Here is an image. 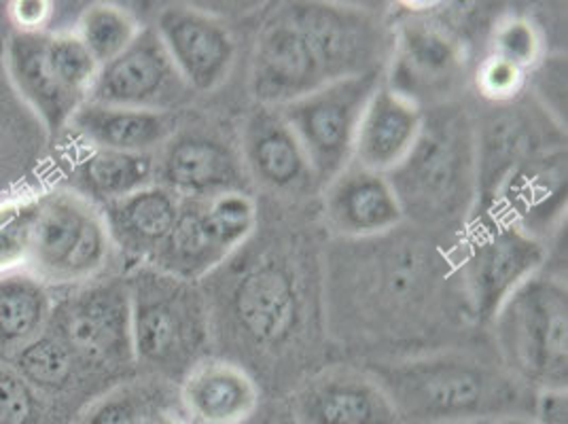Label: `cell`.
Masks as SVG:
<instances>
[{
	"mask_svg": "<svg viewBox=\"0 0 568 424\" xmlns=\"http://www.w3.org/2000/svg\"><path fill=\"white\" fill-rule=\"evenodd\" d=\"M407 225V223H403ZM367 240H339L329 258L327 302L353 306L351 319L365 333L399 337L425 333L450 293L454 260L430 240V234L409 225Z\"/></svg>",
	"mask_w": 568,
	"mask_h": 424,
	"instance_id": "6da1fadb",
	"label": "cell"
},
{
	"mask_svg": "<svg viewBox=\"0 0 568 424\" xmlns=\"http://www.w3.org/2000/svg\"><path fill=\"white\" fill-rule=\"evenodd\" d=\"M379 24L363 9L286 2L263 20L251 60V94L284 107L329 83L382 71Z\"/></svg>",
	"mask_w": 568,
	"mask_h": 424,
	"instance_id": "7a4b0ae2",
	"label": "cell"
},
{
	"mask_svg": "<svg viewBox=\"0 0 568 424\" xmlns=\"http://www.w3.org/2000/svg\"><path fill=\"white\" fill-rule=\"evenodd\" d=\"M367 374L403 424L495 423L530 416L535 391L495 361L469 353H433L374 363Z\"/></svg>",
	"mask_w": 568,
	"mask_h": 424,
	"instance_id": "3957f363",
	"label": "cell"
},
{
	"mask_svg": "<svg viewBox=\"0 0 568 424\" xmlns=\"http://www.w3.org/2000/svg\"><path fill=\"white\" fill-rule=\"evenodd\" d=\"M386 179L407 225L430 236L463 234L477 204L474 118L450 100L425 109L412 151Z\"/></svg>",
	"mask_w": 568,
	"mask_h": 424,
	"instance_id": "277c9868",
	"label": "cell"
},
{
	"mask_svg": "<svg viewBox=\"0 0 568 424\" xmlns=\"http://www.w3.org/2000/svg\"><path fill=\"white\" fill-rule=\"evenodd\" d=\"M136 372L181 384L211 351V306L200 283L149 263L125 272Z\"/></svg>",
	"mask_w": 568,
	"mask_h": 424,
	"instance_id": "5b68a950",
	"label": "cell"
},
{
	"mask_svg": "<svg viewBox=\"0 0 568 424\" xmlns=\"http://www.w3.org/2000/svg\"><path fill=\"white\" fill-rule=\"evenodd\" d=\"M500 365L537 391L567 388L568 291L562 276L539 270L509 300L495 319Z\"/></svg>",
	"mask_w": 568,
	"mask_h": 424,
	"instance_id": "8992f818",
	"label": "cell"
},
{
	"mask_svg": "<svg viewBox=\"0 0 568 424\" xmlns=\"http://www.w3.org/2000/svg\"><path fill=\"white\" fill-rule=\"evenodd\" d=\"M49 330L104 391L134 376L136 363L125 274L64 286L55 295Z\"/></svg>",
	"mask_w": 568,
	"mask_h": 424,
	"instance_id": "52a82bcc",
	"label": "cell"
},
{
	"mask_svg": "<svg viewBox=\"0 0 568 424\" xmlns=\"http://www.w3.org/2000/svg\"><path fill=\"white\" fill-rule=\"evenodd\" d=\"M547 242L493 211H477L458 240L454 267L469 312L490 323L509 295L544 270Z\"/></svg>",
	"mask_w": 568,
	"mask_h": 424,
	"instance_id": "ba28073f",
	"label": "cell"
},
{
	"mask_svg": "<svg viewBox=\"0 0 568 424\" xmlns=\"http://www.w3.org/2000/svg\"><path fill=\"white\" fill-rule=\"evenodd\" d=\"M113 244L100 209L69 189L37 193L26 270L55 289L98 279Z\"/></svg>",
	"mask_w": 568,
	"mask_h": 424,
	"instance_id": "9c48e42d",
	"label": "cell"
},
{
	"mask_svg": "<svg viewBox=\"0 0 568 424\" xmlns=\"http://www.w3.org/2000/svg\"><path fill=\"white\" fill-rule=\"evenodd\" d=\"M257 219V204L246 191L195 200L181 198L166 244L149 265L202 283L251 240Z\"/></svg>",
	"mask_w": 568,
	"mask_h": 424,
	"instance_id": "30bf717a",
	"label": "cell"
},
{
	"mask_svg": "<svg viewBox=\"0 0 568 424\" xmlns=\"http://www.w3.org/2000/svg\"><path fill=\"white\" fill-rule=\"evenodd\" d=\"M382 81V71L363 72L276 107L302 144L318 188L353 162L358 123Z\"/></svg>",
	"mask_w": 568,
	"mask_h": 424,
	"instance_id": "8fae6325",
	"label": "cell"
},
{
	"mask_svg": "<svg viewBox=\"0 0 568 424\" xmlns=\"http://www.w3.org/2000/svg\"><path fill=\"white\" fill-rule=\"evenodd\" d=\"M497 109L475 123L477 149V204H490L507 176L528 160L551 149L567 147L565 128L551 118L539 102H524L520 98ZM475 212V211H474Z\"/></svg>",
	"mask_w": 568,
	"mask_h": 424,
	"instance_id": "7c38bea8",
	"label": "cell"
},
{
	"mask_svg": "<svg viewBox=\"0 0 568 424\" xmlns=\"http://www.w3.org/2000/svg\"><path fill=\"white\" fill-rule=\"evenodd\" d=\"M193 98L153 26H144L132 46L100 67L85 102L119 109L176 113Z\"/></svg>",
	"mask_w": 568,
	"mask_h": 424,
	"instance_id": "4fadbf2b",
	"label": "cell"
},
{
	"mask_svg": "<svg viewBox=\"0 0 568 424\" xmlns=\"http://www.w3.org/2000/svg\"><path fill=\"white\" fill-rule=\"evenodd\" d=\"M467 67V51L450 26L430 18H409L393 39L390 72L384 83L418 107L448 102ZM425 109V107H423Z\"/></svg>",
	"mask_w": 568,
	"mask_h": 424,
	"instance_id": "5bb4252c",
	"label": "cell"
},
{
	"mask_svg": "<svg viewBox=\"0 0 568 424\" xmlns=\"http://www.w3.org/2000/svg\"><path fill=\"white\" fill-rule=\"evenodd\" d=\"M230 306L244 342L257 351H276L302 325V283L288 261L263 258L237 279Z\"/></svg>",
	"mask_w": 568,
	"mask_h": 424,
	"instance_id": "9a60e30c",
	"label": "cell"
},
{
	"mask_svg": "<svg viewBox=\"0 0 568 424\" xmlns=\"http://www.w3.org/2000/svg\"><path fill=\"white\" fill-rule=\"evenodd\" d=\"M153 28L193 94H211L225 83L236 41L219 18L190 4H170Z\"/></svg>",
	"mask_w": 568,
	"mask_h": 424,
	"instance_id": "2e32d148",
	"label": "cell"
},
{
	"mask_svg": "<svg viewBox=\"0 0 568 424\" xmlns=\"http://www.w3.org/2000/svg\"><path fill=\"white\" fill-rule=\"evenodd\" d=\"M325 223L337 240H367L402 228L403 212L386 174L351 162L323 188Z\"/></svg>",
	"mask_w": 568,
	"mask_h": 424,
	"instance_id": "e0dca14e",
	"label": "cell"
},
{
	"mask_svg": "<svg viewBox=\"0 0 568 424\" xmlns=\"http://www.w3.org/2000/svg\"><path fill=\"white\" fill-rule=\"evenodd\" d=\"M567 147L551 149L514 170L490 204L475 212H497L528 234L545 240L567 214Z\"/></svg>",
	"mask_w": 568,
	"mask_h": 424,
	"instance_id": "ac0fdd59",
	"label": "cell"
},
{
	"mask_svg": "<svg viewBox=\"0 0 568 424\" xmlns=\"http://www.w3.org/2000/svg\"><path fill=\"white\" fill-rule=\"evenodd\" d=\"M293 424H403L374 377L325 372L302 384L291 400Z\"/></svg>",
	"mask_w": 568,
	"mask_h": 424,
	"instance_id": "d6986e66",
	"label": "cell"
},
{
	"mask_svg": "<svg viewBox=\"0 0 568 424\" xmlns=\"http://www.w3.org/2000/svg\"><path fill=\"white\" fill-rule=\"evenodd\" d=\"M155 183L179 198H214L244 191V164L219 139L176 132L155 155Z\"/></svg>",
	"mask_w": 568,
	"mask_h": 424,
	"instance_id": "ffe728a7",
	"label": "cell"
},
{
	"mask_svg": "<svg viewBox=\"0 0 568 424\" xmlns=\"http://www.w3.org/2000/svg\"><path fill=\"white\" fill-rule=\"evenodd\" d=\"M48 32L13 30L4 46V69L13 90L22 98L28 111L41 123L49 142L60 141L69 132L71 119L83 100L69 94L48 60Z\"/></svg>",
	"mask_w": 568,
	"mask_h": 424,
	"instance_id": "44dd1931",
	"label": "cell"
},
{
	"mask_svg": "<svg viewBox=\"0 0 568 424\" xmlns=\"http://www.w3.org/2000/svg\"><path fill=\"white\" fill-rule=\"evenodd\" d=\"M255 377L232 361L206 359L179 384V403L187 424H246L260 410Z\"/></svg>",
	"mask_w": 568,
	"mask_h": 424,
	"instance_id": "7402d4cb",
	"label": "cell"
},
{
	"mask_svg": "<svg viewBox=\"0 0 568 424\" xmlns=\"http://www.w3.org/2000/svg\"><path fill=\"white\" fill-rule=\"evenodd\" d=\"M181 198L158 183L102 206L113 249L130 263L128 270L155 260L176 223Z\"/></svg>",
	"mask_w": 568,
	"mask_h": 424,
	"instance_id": "603a6c76",
	"label": "cell"
},
{
	"mask_svg": "<svg viewBox=\"0 0 568 424\" xmlns=\"http://www.w3.org/2000/svg\"><path fill=\"white\" fill-rule=\"evenodd\" d=\"M423 119V107L382 81L358 123L353 162L379 174H388L412 151L420 134Z\"/></svg>",
	"mask_w": 568,
	"mask_h": 424,
	"instance_id": "cb8c5ba5",
	"label": "cell"
},
{
	"mask_svg": "<svg viewBox=\"0 0 568 424\" xmlns=\"http://www.w3.org/2000/svg\"><path fill=\"white\" fill-rule=\"evenodd\" d=\"M244 170L263 188L295 193L316 183L308 158L276 107H260L242 134Z\"/></svg>",
	"mask_w": 568,
	"mask_h": 424,
	"instance_id": "d4e9b609",
	"label": "cell"
},
{
	"mask_svg": "<svg viewBox=\"0 0 568 424\" xmlns=\"http://www.w3.org/2000/svg\"><path fill=\"white\" fill-rule=\"evenodd\" d=\"M69 132L77 141L100 149L155 155L179 132V113L83 102L72 115Z\"/></svg>",
	"mask_w": 568,
	"mask_h": 424,
	"instance_id": "484cf974",
	"label": "cell"
},
{
	"mask_svg": "<svg viewBox=\"0 0 568 424\" xmlns=\"http://www.w3.org/2000/svg\"><path fill=\"white\" fill-rule=\"evenodd\" d=\"M79 144L81 147L69 168L67 188L62 189L81 195L95 209L155 183L158 153H123L81 141Z\"/></svg>",
	"mask_w": 568,
	"mask_h": 424,
	"instance_id": "4316f807",
	"label": "cell"
},
{
	"mask_svg": "<svg viewBox=\"0 0 568 424\" xmlns=\"http://www.w3.org/2000/svg\"><path fill=\"white\" fill-rule=\"evenodd\" d=\"M7 363L41 400L48 403L58 421H62L60 410L64 405H71L72 400H85L88 407L94 401L90 391L102 388L81 370L71 351L49 327L20 353L13 354Z\"/></svg>",
	"mask_w": 568,
	"mask_h": 424,
	"instance_id": "83f0119b",
	"label": "cell"
},
{
	"mask_svg": "<svg viewBox=\"0 0 568 424\" xmlns=\"http://www.w3.org/2000/svg\"><path fill=\"white\" fill-rule=\"evenodd\" d=\"M53 302L51 286L26 267L0 274V361L48 331Z\"/></svg>",
	"mask_w": 568,
	"mask_h": 424,
	"instance_id": "f1b7e54d",
	"label": "cell"
},
{
	"mask_svg": "<svg viewBox=\"0 0 568 424\" xmlns=\"http://www.w3.org/2000/svg\"><path fill=\"white\" fill-rule=\"evenodd\" d=\"M174 395L179 391L160 377H128L98 395L74 424H158L174 414Z\"/></svg>",
	"mask_w": 568,
	"mask_h": 424,
	"instance_id": "f546056e",
	"label": "cell"
},
{
	"mask_svg": "<svg viewBox=\"0 0 568 424\" xmlns=\"http://www.w3.org/2000/svg\"><path fill=\"white\" fill-rule=\"evenodd\" d=\"M141 28L128 9L113 2H94L79 13L72 32L92 53L98 67H104L132 46Z\"/></svg>",
	"mask_w": 568,
	"mask_h": 424,
	"instance_id": "4dcf8cb0",
	"label": "cell"
},
{
	"mask_svg": "<svg viewBox=\"0 0 568 424\" xmlns=\"http://www.w3.org/2000/svg\"><path fill=\"white\" fill-rule=\"evenodd\" d=\"M45 51H48L49 67L55 72L60 85L69 94L85 102L95 74L100 71L92 53L79 41V37L72 30L48 32Z\"/></svg>",
	"mask_w": 568,
	"mask_h": 424,
	"instance_id": "1f68e13d",
	"label": "cell"
},
{
	"mask_svg": "<svg viewBox=\"0 0 568 424\" xmlns=\"http://www.w3.org/2000/svg\"><path fill=\"white\" fill-rule=\"evenodd\" d=\"M37 193L0 202V274L26 267Z\"/></svg>",
	"mask_w": 568,
	"mask_h": 424,
	"instance_id": "d6a6232c",
	"label": "cell"
},
{
	"mask_svg": "<svg viewBox=\"0 0 568 424\" xmlns=\"http://www.w3.org/2000/svg\"><path fill=\"white\" fill-rule=\"evenodd\" d=\"M51 412L16 370L0 361V424H58Z\"/></svg>",
	"mask_w": 568,
	"mask_h": 424,
	"instance_id": "836d02e7",
	"label": "cell"
},
{
	"mask_svg": "<svg viewBox=\"0 0 568 424\" xmlns=\"http://www.w3.org/2000/svg\"><path fill=\"white\" fill-rule=\"evenodd\" d=\"M544 43L537 26L521 18H507L493 32L490 53L500 60L530 72L544 58Z\"/></svg>",
	"mask_w": 568,
	"mask_h": 424,
	"instance_id": "e575fe53",
	"label": "cell"
},
{
	"mask_svg": "<svg viewBox=\"0 0 568 424\" xmlns=\"http://www.w3.org/2000/svg\"><path fill=\"white\" fill-rule=\"evenodd\" d=\"M528 72L488 53L475 72L477 92L490 104H507L524 94Z\"/></svg>",
	"mask_w": 568,
	"mask_h": 424,
	"instance_id": "d590c367",
	"label": "cell"
},
{
	"mask_svg": "<svg viewBox=\"0 0 568 424\" xmlns=\"http://www.w3.org/2000/svg\"><path fill=\"white\" fill-rule=\"evenodd\" d=\"M7 16L18 32H49L55 4L49 0H16L9 4Z\"/></svg>",
	"mask_w": 568,
	"mask_h": 424,
	"instance_id": "8d00e7d4",
	"label": "cell"
},
{
	"mask_svg": "<svg viewBox=\"0 0 568 424\" xmlns=\"http://www.w3.org/2000/svg\"><path fill=\"white\" fill-rule=\"evenodd\" d=\"M530 418L535 424H568L567 388L537 391Z\"/></svg>",
	"mask_w": 568,
	"mask_h": 424,
	"instance_id": "74e56055",
	"label": "cell"
},
{
	"mask_svg": "<svg viewBox=\"0 0 568 424\" xmlns=\"http://www.w3.org/2000/svg\"><path fill=\"white\" fill-rule=\"evenodd\" d=\"M490 424H535L530 416H505V418H498L495 423Z\"/></svg>",
	"mask_w": 568,
	"mask_h": 424,
	"instance_id": "f35d334b",
	"label": "cell"
},
{
	"mask_svg": "<svg viewBox=\"0 0 568 424\" xmlns=\"http://www.w3.org/2000/svg\"><path fill=\"white\" fill-rule=\"evenodd\" d=\"M158 424H187L181 416H176V414H170V416H164L162 421Z\"/></svg>",
	"mask_w": 568,
	"mask_h": 424,
	"instance_id": "ab89813d",
	"label": "cell"
},
{
	"mask_svg": "<svg viewBox=\"0 0 568 424\" xmlns=\"http://www.w3.org/2000/svg\"><path fill=\"white\" fill-rule=\"evenodd\" d=\"M246 424H293V421H291V416H288L286 421H283V418H281V421H274V418H272V421H261V423H255V416H253V418H251Z\"/></svg>",
	"mask_w": 568,
	"mask_h": 424,
	"instance_id": "60d3db41",
	"label": "cell"
},
{
	"mask_svg": "<svg viewBox=\"0 0 568 424\" xmlns=\"http://www.w3.org/2000/svg\"><path fill=\"white\" fill-rule=\"evenodd\" d=\"M465 424H490V423H465Z\"/></svg>",
	"mask_w": 568,
	"mask_h": 424,
	"instance_id": "b9f144b4",
	"label": "cell"
}]
</instances>
